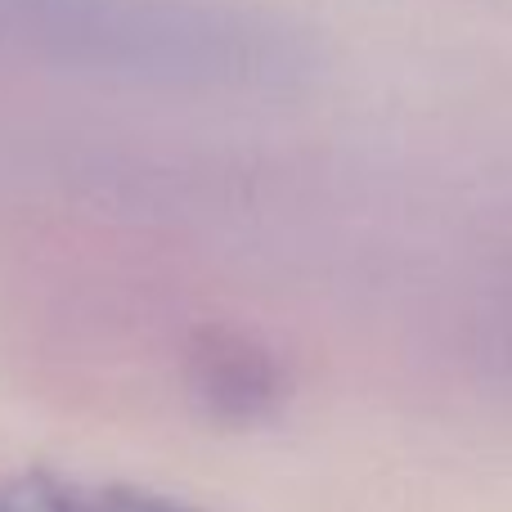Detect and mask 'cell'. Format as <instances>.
Returning <instances> with one entry per match:
<instances>
[{
  "mask_svg": "<svg viewBox=\"0 0 512 512\" xmlns=\"http://www.w3.org/2000/svg\"><path fill=\"white\" fill-rule=\"evenodd\" d=\"M0 59L162 90L288 81V27L230 0H0Z\"/></svg>",
  "mask_w": 512,
  "mask_h": 512,
  "instance_id": "1",
  "label": "cell"
},
{
  "mask_svg": "<svg viewBox=\"0 0 512 512\" xmlns=\"http://www.w3.org/2000/svg\"><path fill=\"white\" fill-rule=\"evenodd\" d=\"M189 387L198 391V400L212 414L256 418L270 414L274 400H279V369L248 337L212 328L189 351Z\"/></svg>",
  "mask_w": 512,
  "mask_h": 512,
  "instance_id": "2",
  "label": "cell"
},
{
  "mask_svg": "<svg viewBox=\"0 0 512 512\" xmlns=\"http://www.w3.org/2000/svg\"><path fill=\"white\" fill-rule=\"evenodd\" d=\"M0 512H198L185 499L131 481L77 477L54 468H23L0 477Z\"/></svg>",
  "mask_w": 512,
  "mask_h": 512,
  "instance_id": "3",
  "label": "cell"
}]
</instances>
